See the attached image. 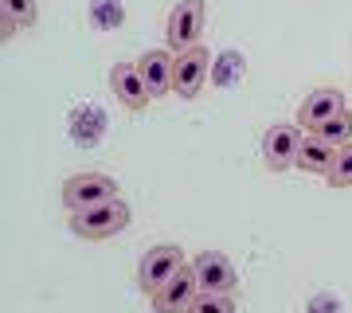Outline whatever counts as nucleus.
<instances>
[{"mask_svg": "<svg viewBox=\"0 0 352 313\" xmlns=\"http://www.w3.org/2000/svg\"><path fill=\"white\" fill-rule=\"evenodd\" d=\"M129 215H133L129 204L122 200V196H110V200L90 204L82 212H71V231H75L78 239H110L129 224Z\"/></svg>", "mask_w": 352, "mask_h": 313, "instance_id": "nucleus-1", "label": "nucleus"}, {"mask_svg": "<svg viewBox=\"0 0 352 313\" xmlns=\"http://www.w3.org/2000/svg\"><path fill=\"white\" fill-rule=\"evenodd\" d=\"M110 196H118V180L106 173H75V176H67V184H63L67 212H82V208L110 200Z\"/></svg>", "mask_w": 352, "mask_h": 313, "instance_id": "nucleus-2", "label": "nucleus"}, {"mask_svg": "<svg viewBox=\"0 0 352 313\" xmlns=\"http://www.w3.org/2000/svg\"><path fill=\"white\" fill-rule=\"evenodd\" d=\"M208 67H212V55H208L204 43L180 51L176 63H173V90L184 94V98H196L204 90V83H208Z\"/></svg>", "mask_w": 352, "mask_h": 313, "instance_id": "nucleus-3", "label": "nucleus"}, {"mask_svg": "<svg viewBox=\"0 0 352 313\" xmlns=\"http://www.w3.org/2000/svg\"><path fill=\"white\" fill-rule=\"evenodd\" d=\"M200 294V278H196V266H180L168 282H164L157 294H153V313H184Z\"/></svg>", "mask_w": 352, "mask_h": 313, "instance_id": "nucleus-4", "label": "nucleus"}, {"mask_svg": "<svg viewBox=\"0 0 352 313\" xmlns=\"http://www.w3.org/2000/svg\"><path fill=\"white\" fill-rule=\"evenodd\" d=\"M184 266V250L180 247H173V243H164V247H153V250H145V259H141V266H138V282H141V290L145 294H157V290L168 282V278L176 274Z\"/></svg>", "mask_w": 352, "mask_h": 313, "instance_id": "nucleus-5", "label": "nucleus"}, {"mask_svg": "<svg viewBox=\"0 0 352 313\" xmlns=\"http://www.w3.org/2000/svg\"><path fill=\"white\" fill-rule=\"evenodd\" d=\"M298 153H302V129H298V125H270V129L263 133L266 169L286 173V169L298 164Z\"/></svg>", "mask_w": 352, "mask_h": 313, "instance_id": "nucleus-6", "label": "nucleus"}, {"mask_svg": "<svg viewBox=\"0 0 352 313\" xmlns=\"http://www.w3.org/2000/svg\"><path fill=\"white\" fill-rule=\"evenodd\" d=\"M200 32H204V0H180L168 16V47L180 55L200 43Z\"/></svg>", "mask_w": 352, "mask_h": 313, "instance_id": "nucleus-7", "label": "nucleus"}, {"mask_svg": "<svg viewBox=\"0 0 352 313\" xmlns=\"http://www.w3.org/2000/svg\"><path fill=\"white\" fill-rule=\"evenodd\" d=\"M192 266H196L200 290H208V294H235V286H239L231 259L219 255V250H204V255H196V263Z\"/></svg>", "mask_w": 352, "mask_h": 313, "instance_id": "nucleus-8", "label": "nucleus"}, {"mask_svg": "<svg viewBox=\"0 0 352 313\" xmlns=\"http://www.w3.org/2000/svg\"><path fill=\"white\" fill-rule=\"evenodd\" d=\"M340 110H349V106H344V94H340L337 87H321V90H314V94L302 102L298 125H305L309 133H317V125H325L329 118H337Z\"/></svg>", "mask_w": 352, "mask_h": 313, "instance_id": "nucleus-9", "label": "nucleus"}, {"mask_svg": "<svg viewBox=\"0 0 352 313\" xmlns=\"http://www.w3.org/2000/svg\"><path fill=\"white\" fill-rule=\"evenodd\" d=\"M110 87L118 94V102L129 106V110H145L153 98L149 87H145V78H141V71H138V63H118L110 71Z\"/></svg>", "mask_w": 352, "mask_h": 313, "instance_id": "nucleus-10", "label": "nucleus"}, {"mask_svg": "<svg viewBox=\"0 0 352 313\" xmlns=\"http://www.w3.org/2000/svg\"><path fill=\"white\" fill-rule=\"evenodd\" d=\"M173 63H176V55H168V51H145L138 59V71H141V78H145V87H149V94L153 98H161V94H168L173 90Z\"/></svg>", "mask_w": 352, "mask_h": 313, "instance_id": "nucleus-11", "label": "nucleus"}, {"mask_svg": "<svg viewBox=\"0 0 352 313\" xmlns=\"http://www.w3.org/2000/svg\"><path fill=\"white\" fill-rule=\"evenodd\" d=\"M333 161H337V145H329V141H321L317 133L302 138V153H298V169H305V173H321V176H325L329 169H333Z\"/></svg>", "mask_w": 352, "mask_h": 313, "instance_id": "nucleus-12", "label": "nucleus"}, {"mask_svg": "<svg viewBox=\"0 0 352 313\" xmlns=\"http://www.w3.org/2000/svg\"><path fill=\"white\" fill-rule=\"evenodd\" d=\"M317 138L321 141H329V145H349L352 141V114L349 110H340L337 118H329L325 125H317Z\"/></svg>", "mask_w": 352, "mask_h": 313, "instance_id": "nucleus-13", "label": "nucleus"}, {"mask_svg": "<svg viewBox=\"0 0 352 313\" xmlns=\"http://www.w3.org/2000/svg\"><path fill=\"white\" fill-rule=\"evenodd\" d=\"M184 313H235V301H231V294H208V290H200L196 301Z\"/></svg>", "mask_w": 352, "mask_h": 313, "instance_id": "nucleus-14", "label": "nucleus"}, {"mask_svg": "<svg viewBox=\"0 0 352 313\" xmlns=\"http://www.w3.org/2000/svg\"><path fill=\"white\" fill-rule=\"evenodd\" d=\"M325 176H329L333 188H349L352 184V141L337 149V161H333V169H329Z\"/></svg>", "mask_w": 352, "mask_h": 313, "instance_id": "nucleus-15", "label": "nucleus"}, {"mask_svg": "<svg viewBox=\"0 0 352 313\" xmlns=\"http://www.w3.org/2000/svg\"><path fill=\"white\" fill-rule=\"evenodd\" d=\"M0 12L12 16L20 28H32L36 24V0H0Z\"/></svg>", "mask_w": 352, "mask_h": 313, "instance_id": "nucleus-16", "label": "nucleus"}, {"mask_svg": "<svg viewBox=\"0 0 352 313\" xmlns=\"http://www.w3.org/2000/svg\"><path fill=\"white\" fill-rule=\"evenodd\" d=\"M16 28H20V24H16L12 16H4V12H0V32H4V39H12V36H16Z\"/></svg>", "mask_w": 352, "mask_h": 313, "instance_id": "nucleus-17", "label": "nucleus"}]
</instances>
